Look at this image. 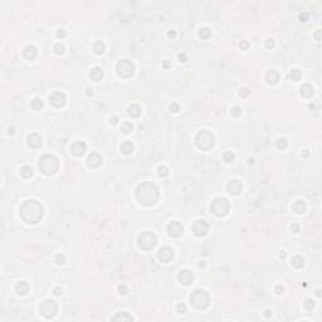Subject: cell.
Listing matches in <instances>:
<instances>
[{"mask_svg": "<svg viewBox=\"0 0 322 322\" xmlns=\"http://www.w3.org/2000/svg\"><path fill=\"white\" fill-rule=\"evenodd\" d=\"M159 196H160L159 189L154 183H149V181L142 183L136 189V198L138 203L145 206L154 205L159 200Z\"/></svg>", "mask_w": 322, "mask_h": 322, "instance_id": "obj_1", "label": "cell"}, {"mask_svg": "<svg viewBox=\"0 0 322 322\" xmlns=\"http://www.w3.org/2000/svg\"><path fill=\"white\" fill-rule=\"evenodd\" d=\"M20 218L28 224H35L43 218V208L35 200H27L19 209Z\"/></svg>", "mask_w": 322, "mask_h": 322, "instance_id": "obj_2", "label": "cell"}, {"mask_svg": "<svg viewBox=\"0 0 322 322\" xmlns=\"http://www.w3.org/2000/svg\"><path fill=\"white\" fill-rule=\"evenodd\" d=\"M39 170L47 175V176H51V175H54L58 169H59V160L54 156V155H43L40 159H39Z\"/></svg>", "mask_w": 322, "mask_h": 322, "instance_id": "obj_3", "label": "cell"}, {"mask_svg": "<svg viewBox=\"0 0 322 322\" xmlns=\"http://www.w3.org/2000/svg\"><path fill=\"white\" fill-rule=\"evenodd\" d=\"M190 302L198 310H204L209 306L210 302V297H209L208 292H205L204 289H195L192 291L190 295Z\"/></svg>", "mask_w": 322, "mask_h": 322, "instance_id": "obj_4", "label": "cell"}, {"mask_svg": "<svg viewBox=\"0 0 322 322\" xmlns=\"http://www.w3.org/2000/svg\"><path fill=\"white\" fill-rule=\"evenodd\" d=\"M214 135L209 131H199L195 136V143L200 150H210L214 146Z\"/></svg>", "mask_w": 322, "mask_h": 322, "instance_id": "obj_5", "label": "cell"}, {"mask_svg": "<svg viewBox=\"0 0 322 322\" xmlns=\"http://www.w3.org/2000/svg\"><path fill=\"white\" fill-rule=\"evenodd\" d=\"M230 209V204L225 198H217L210 204V210L217 217H225Z\"/></svg>", "mask_w": 322, "mask_h": 322, "instance_id": "obj_6", "label": "cell"}, {"mask_svg": "<svg viewBox=\"0 0 322 322\" xmlns=\"http://www.w3.org/2000/svg\"><path fill=\"white\" fill-rule=\"evenodd\" d=\"M156 242H157V238H156V235L154 233H151V232H142L138 235L137 244L143 250H151L156 246Z\"/></svg>", "mask_w": 322, "mask_h": 322, "instance_id": "obj_7", "label": "cell"}, {"mask_svg": "<svg viewBox=\"0 0 322 322\" xmlns=\"http://www.w3.org/2000/svg\"><path fill=\"white\" fill-rule=\"evenodd\" d=\"M116 72H117L118 77H121V78H130L135 73V66L131 60L122 59L117 63Z\"/></svg>", "mask_w": 322, "mask_h": 322, "instance_id": "obj_8", "label": "cell"}, {"mask_svg": "<svg viewBox=\"0 0 322 322\" xmlns=\"http://www.w3.org/2000/svg\"><path fill=\"white\" fill-rule=\"evenodd\" d=\"M39 312L45 318H53L57 315V312H58V307H57V304H56L54 301L45 299L39 306Z\"/></svg>", "mask_w": 322, "mask_h": 322, "instance_id": "obj_9", "label": "cell"}, {"mask_svg": "<svg viewBox=\"0 0 322 322\" xmlns=\"http://www.w3.org/2000/svg\"><path fill=\"white\" fill-rule=\"evenodd\" d=\"M183 225L179 223V221H170L167 224V234L172 238H178L183 234Z\"/></svg>", "mask_w": 322, "mask_h": 322, "instance_id": "obj_10", "label": "cell"}, {"mask_svg": "<svg viewBox=\"0 0 322 322\" xmlns=\"http://www.w3.org/2000/svg\"><path fill=\"white\" fill-rule=\"evenodd\" d=\"M209 225L206 221L204 220H196L194 224H192V232L196 237H204L208 233Z\"/></svg>", "mask_w": 322, "mask_h": 322, "instance_id": "obj_11", "label": "cell"}, {"mask_svg": "<svg viewBox=\"0 0 322 322\" xmlns=\"http://www.w3.org/2000/svg\"><path fill=\"white\" fill-rule=\"evenodd\" d=\"M49 102L54 106V107H62V106H64V103H66V96H64V93H62V92H53L52 94H51V97H49Z\"/></svg>", "mask_w": 322, "mask_h": 322, "instance_id": "obj_12", "label": "cell"}, {"mask_svg": "<svg viewBox=\"0 0 322 322\" xmlns=\"http://www.w3.org/2000/svg\"><path fill=\"white\" fill-rule=\"evenodd\" d=\"M172 255H174V253H172V249L170 247H163L157 253L159 259L163 263H169L172 259Z\"/></svg>", "mask_w": 322, "mask_h": 322, "instance_id": "obj_13", "label": "cell"}, {"mask_svg": "<svg viewBox=\"0 0 322 322\" xmlns=\"http://www.w3.org/2000/svg\"><path fill=\"white\" fill-rule=\"evenodd\" d=\"M87 165L92 169H97L102 165V156L97 152H92L88 157H87Z\"/></svg>", "mask_w": 322, "mask_h": 322, "instance_id": "obj_14", "label": "cell"}, {"mask_svg": "<svg viewBox=\"0 0 322 322\" xmlns=\"http://www.w3.org/2000/svg\"><path fill=\"white\" fill-rule=\"evenodd\" d=\"M71 151H72V154L74 156L79 157V156L85 155V152L87 151V146H86V143L83 141H76L71 146Z\"/></svg>", "mask_w": 322, "mask_h": 322, "instance_id": "obj_15", "label": "cell"}, {"mask_svg": "<svg viewBox=\"0 0 322 322\" xmlns=\"http://www.w3.org/2000/svg\"><path fill=\"white\" fill-rule=\"evenodd\" d=\"M227 189H228V191L230 192V194L238 195V194H240V191L243 190V185H242V183H240L239 180L233 179V180H230V181L228 183Z\"/></svg>", "mask_w": 322, "mask_h": 322, "instance_id": "obj_16", "label": "cell"}, {"mask_svg": "<svg viewBox=\"0 0 322 322\" xmlns=\"http://www.w3.org/2000/svg\"><path fill=\"white\" fill-rule=\"evenodd\" d=\"M42 136L38 135V134H33L28 137V146L31 147V149H39L42 146Z\"/></svg>", "mask_w": 322, "mask_h": 322, "instance_id": "obj_17", "label": "cell"}, {"mask_svg": "<svg viewBox=\"0 0 322 322\" xmlns=\"http://www.w3.org/2000/svg\"><path fill=\"white\" fill-rule=\"evenodd\" d=\"M192 279H194V276H192V273L188 269H184V270H180L179 273V281L184 284V286H189L191 284Z\"/></svg>", "mask_w": 322, "mask_h": 322, "instance_id": "obj_18", "label": "cell"}, {"mask_svg": "<svg viewBox=\"0 0 322 322\" xmlns=\"http://www.w3.org/2000/svg\"><path fill=\"white\" fill-rule=\"evenodd\" d=\"M37 54H38V51H37V48L34 45H27L24 48V51H23V57L25 59H28V60L35 59Z\"/></svg>", "mask_w": 322, "mask_h": 322, "instance_id": "obj_19", "label": "cell"}, {"mask_svg": "<svg viewBox=\"0 0 322 322\" xmlns=\"http://www.w3.org/2000/svg\"><path fill=\"white\" fill-rule=\"evenodd\" d=\"M266 80H267L268 85H272V86H273V85H277L278 80H279V74H278V72L275 71V69L268 71V72L266 73Z\"/></svg>", "mask_w": 322, "mask_h": 322, "instance_id": "obj_20", "label": "cell"}, {"mask_svg": "<svg viewBox=\"0 0 322 322\" xmlns=\"http://www.w3.org/2000/svg\"><path fill=\"white\" fill-rule=\"evenodd\" d=\"M15 291H17V293L20 295V296H25L29 292V284L25 281H20V282H18L17 286H15Z\"/></svg>", "mask_w": 322, "mask_h": 322, "instance_id": "obj_21", "label": "cell"}, {"mask_svg": "<svg viewBox=\"0 0 322 322\" xmlns=\"http://www.w3.org/2000/svg\"><path fill=\"white\" fill-rule=\"evenodd\" d=\"M102 77H103V72H102V69H101L100 67H94V68L91 69V72H89V78H91L92 80H94V82H98V80L102 79Z\"/></svg>", "mask_w": 322, "mask_h": 322, "instance_id": "obj_22", "label": "cell"}, {"mask_svg": "<svg viewBox=\"0 0 322 322\" xmlns=\"http://www.w3.org/2000/svg\"><path fill=\"white\" fill-rule=\"evenodd\" d=\"M120 150L123 155H131L134 152V145L131 141H123L120 146Z\"/></svg>", "mask_w": 322, "mask_h": 322, "instance_id": "obj_23", "label": "cell"}, {"mask_svg": "<svg viewBox=\"0 0 322 322\" xmlns=\"http://www.w3.org/2000/svg\"><path fill=\"white\" fill-rule=\"evenodd\" d=\"M299 92H301V94L303 96V97H306V98H310V97H312V94H313V87L311 86V85H303L301 88H299Z\"/></svg>", "mask_w": 322, "mask_h": 322, "instance_id": "obj_24", "label": "cell"}, {"mask_svg": "<svg viewBox=\"0 0 322 322\" xmlns=\"http://www.w3.org/2000/svg\"><path fill=\"white\" fill-rule=\"evenodd\" d=\"M292 209H293V212L297 213V214H303V213L306 212V204H304V201H302V200H297V201L292 205Z\"/></svg>", "mask_w": 322, "mask_h": 322, "instance_id": "obj_25", "label": "cell"}, {"mask_svg": "<svg viewBox=\"0 0 322 322\" xmlns=\"http://www.w3.org/2000/svg\"><path fill=\"white\" fill-rule=\"evenodd\" d=\"M127 112H128V115H130L131 117L136 118V117H138L141 115V107L138 105H131V106H128Z\"/></svg>", "mask_w": 322, "mask_h": 322, "instance_id": "obj_26", "label": "cell"}, {"mask_svg": "<svg viewBox=\"0 0 322 322\" xmlns=\"http://www.w3.org/2000/svg\"><path fill=\"white\" fill-rule=\"evenodd\" d=\"M93 51H94L96 54H102V53H105V51H106V44H105L103 42H101V40L96 42V43L93 44Z\"/></svg>", "mask_w": 322, "mask_h": 322, "instance_id": "obj_27", "label": "cell"}, {"mask_svg": "<svg viewBox=\"0 0 322 322\" xmlns=\"http://www.w3.org/2000/svg\"><path fill=\"white\" fill-rule=\"evenodd\" d=\"M291 263H292L293 267H296V268H301V267H303V264H304V259L302 258L301 255H295V257H292Z\"/></svg>", "mask_w": 322, "mask_h": 322, "instance_id": "obj_28", "label": "cell"}, {"mask_svg": "<svg viewBox=\"0 0 322 322\" xmlns=\"http://www.w3.org/2000/svg\"><path fill=\"white\" fill-rule=\"evenodd\" d=\"M114 321H132V317L128 315L127 312H120V313H117L114 318H112Z\"/></svg>", "mask_w": 322, "mask_h": 322, "instance_id": "obj_29", "label": "cell"}, {"mask_svg": "<svg viewBox=\"0 0 322 322\" xmlns=\"http://www.w3.org/2000/svg\"><path fill=\"white\" fill-rule=\"evenodd\" d=\"M20 175L23 176L24 179H29V178L33 176V170H31L30 166H23L20 169Z\"/></svg>", "mask_w": 322, "mask_h": 322, "instance_id": "obj_30", "label": "cell"}, {"mask_svg": "<svg viewBox=\"0 0 322 322\" xmlns=\"http://www.w3.org/2000/svg\"><path fill=\"white\" fill-rule=\"evenodd\" d=\"M132 130H134V125L131 122H128V121L123 122L122 126H121V131L123 134H130V132H132Z\"/></svg>", "mask_w": 322, "mask_h": 322, "instance_id": "obj_31", "label": "cell"}, {"mask_svg": "<svg viewBox=\"0 0 322 322\" xmlns=\"http://www.w3.org/2000/svg\"><path fill=\"white\" fill-rule=\"evenodd\" d=\"M30 105H31V108L35 109V111H39V109L43 108V101H42V98H34L33 101H31Z\"/></svg>", "mask_w": 322, "mask_h": 322, "instance_id": "obj_32", "label": "cell"}, {"mask_svg": "<svg viewBox=\"0 0 322 322\" xmlns=\"http://www.w3.org/2000/svg\"><path fill=\"white\" fill-rule=\"evenodd\" d=\"M199 35H200L203 39H208V38L212 37V30L209 29V28H200Z\"/></svg>", "mask_w": 322, "mask_h": 322, "instance_id": "obj_33", "label": "cell"}, {"mask_svg": "<svg viewBox=\"0 0 322 322\" xmlns=\"http://www.w3.org/2000/svg\"><path fill=\"white\" fill-rule=\"evenodd\" d=\"M276 145H277V147H278V149H281V150H284V149H287V146H288V142H287V140H286V138H283V137H279V138L277 140Z\"/></svg>", "mask_w": 322, "mask_h": 322, "instance_id": "obj_34", "label": "cell"}, {"mask_svg": "<svg viewBox=\"0 0 322 322\" xmlns=\"http://www.w3.org/2000/svg\"><path fill=\"white\" fill-rule=\"evenodd\" d=\"M234 159H235V155L232 151H227L224 154V161H225V163L230 164V163H233V161H234Z\"/></svg>", "mask_w": 322, "mask_h": 322, "instance_id": "obj_35", "label": "cell"}, {"mask_svg": "<svg viewBox=\"0 0 322 322\" xmlns=\"http://www.w3.org/2000/svg\"><path fill=\"white\" fill-rule=\"evenodd\" d=\"M157 174L160 178H166V176H169V169L166 166H160L157 169Z\"/></svg>", "mask_w": 322, "mask_h": 322, "instance_id": "obj_36", "label": "cell"}, {"mask_svg": "<svg viewBox=\"0 0 322 322\" xmlns=\"http://www.w3.org/2000/svg\"><path fill=\"white\" fill-rule=\"evenodd\" d=\"M291 79L292 80H295V82H297V80H299V78H301V72L298 71V69H292L291 71Z\"/></svg>", "mask_w": 322, "mask_h": 322, "instance_id": "obj_37", "label": "cell"}, {"mask_svg": "<svg viewBox=\"0 0 322 322\" xmlns=\"http://www.w3.org/2000/svg\"><path fill=\"white\" fill-rule=\"evenodd\" d=\"M53 49H54L56 54H63V53H64V45L60 44V43H57V44L54 45Z\"/></svg>", "mask_w": 322, "mask_h": 322, "instance_id": "obj_38", "label": "cell"}, {"mask_svg": "<svg viewBox=\"0 0 322 322\" xmlns=\"http://www.w3.org/2000/svg\"><path fill=\"white\" fill-rule=\"evenodd\" d=\"M315 307V303L312 299H306L304 301V308L307 311H312V308Z\"/></svg>", "mask_w": 322, "mask_h": 322, "instance_id": "obj_39", "label": "cell"}, {"mask_svg": "<svg viewBox=\"0 0 322 322\" xmlns=\"http://www.w3.org/2000/svg\"><path fill=\"white\" fill-rule=\"evenodd\" d=\"M54 261H56V263H57V264H63L64 262H66V257H64L63 254H60V253H58V254L56 255Z\"/></svg>", "mask_w": 322, "mask_h": 322, "instance_id": "obj_40", "label": "cell"}, {"mask_svg": "<svg viewBox=\"0 0 322 322\" xmlns=\"http://www.w3.org/2000/svg\"><path fill=\"white\" fill-rule=\"evenodd\" d=\"M176 311H178V313H185V312H186V306H185V303H179L178 306H176Z\"/></svg>", "mask_w": 322, "mask_h": 322, "instance_id": "obj_41", "label": "cell"}, {"mask_svg": "<svg viewBox=\"0 0 322 322\" xmlns=\"http://www.w3.org/2000/svg\"><path fill=\"white\" fill-rule=\"evenodd\" d=\"M232 115L235 116V117H239V116L242 115V109H240L239 107H233V108H232Z\"/></svg>", "mask_w": 322, "mask_h": 322, "instance_id": "obj_42", "label": "cell"}, {"mask_svg": "<svg viewBox=\"0 0 322 322\" xmlns=\"http://www.w3.org/2000/svg\"><path fill=\"white\" fill-rule=\"evenodd\" d=\"M249 93H250L249 88H242V89H240V92H239V94L242 96V97H248V96H249Z\"/></svg>", "mask_w": 322, "mask_h": 322, "instance_id": "obj_43", "label": "cell"}, {"mask_svg": "<svg viewBox=\"0 0 322 322\" xmlns=\"http://www.w3.org/2000/svg\"><path fill=\"white\" fill-rule=\"evenodd\" d=\"M170 111H171V112H175V114H176V112H179V111H180V106H179L178 103H171V106H170Z\"/></svg>", "mask_w": 322, "mask_h": 322, "instance_id": "obj_44", "label": "cell"}, {"mask_svg": "<svg viewBox=\"0 0 322 322\" xmlns=\"http://www.w3.org/2000/svg\"><path fill=\"white\" fill-rule=\"evenodd\" d=\"M118 291H120L121 295H126V293L128 292V288H127L125 284H121V286L118 287Z\"/></svg>", "mask_w": 322, "mask_h": 322, "instance_id": "obj_45", "label": "cell"}, {"mask_svg": "<svg viewBox=\"0 0 322 322\" xmlns=\"http://www.w3.org/2000/svg\"><path fill=\"white\" fill-rule=\"evenodd\" d=\"M66 37V30L64 29H58L57 30V38H64Z\"/></svg>", "mask_w": 322, "mask_h": 322, "instance_id": "obj_46", "label": "cell"}, {"mask_svg": "<svg viewBox=\"0 0 322 322\" xmlns=\"http://www.w3.org/2000/svg\"><path fill=\"white\" fill-rule=\"evenodd\" d=\"M275 291H276V293H277V295H282V293H283V291H284V288H283L281 284H277V286L275 287Z\"/></svg>", "mask_w": 322, "mask_h": 322, "instance_id": "obj_47", "label": "cell"}, {"mask_svg": "<svg viewBox=\"0 0 322 322\" xmlns=\"http://www.w3.org/2000/svg\"><path fill=\"white\" fill-rule=\"evenodd\" d=\"M266 47L269 48V49H270V48H273V47H275V40H273V39H268V40L266 42Z\"/></svg>", "mask_w": 322, "mask_h": 322, "instance_id": "obj_48", "label": "cell"}, {"mask_svg": "<svg viewBox=\"0 0 322 322\" xmlns=\"http://www.w3.org/2000/svg\"><path fill=\"white\" fill-rule=\"evenodd\" d=\"M248 47H249V43H248V42H246V40L240 43V48H242V51H247V49H248Z\"/></svg>", "mask_w": 322, "mask_h": 322, "instance_id": "obj_49", "label": "cell"}, {"mask_svg": "<svg viewBox=\"0 0 322 322\" xmlns=\"http://www.w3.org/2000/svg\"><path fill=\"white\" fill-rule=\"evenodd\" d=\"M53 293H54V296H57V297H59L60 295H62V289L59 288V287H56L54 289H53Z\"/></svg>", "mask_w": 322, "mask_h": 322, "instance_id": "obj_50", "label": "cell"}, {"mask_svg": "<svg viewBox=\"0 0 322 322\" xmlns=\"http://www.w3.org/2000/svg\"><path fill=\"white\" fill-rule=\"evenodd\" d=\"M291 230H292L293 233H298V232H299V225H298V224H292Z\"/></svg>", "mask_w": 322, "mask_h": 322, "instance_id": "obj_51", "label": "cell"}, {"mask_svg": "<svg viewBox=\"0 0 322 322\" xmlns=\"http://www.w3.org/2000/svg\"><path fill=\"white\" fill-rule=\"evenodd\" d=\"M307 18H308V14H307V13H302V14L299 15V20H301V22H306V20H307Z\"/></svg>", "mask_w": 322, "mask_h": 322, "instance_id": "obj_52", "label": "cell"}, {"mask_svg": "<svg viewBox=\"0 0 322 322\" xmlns=\"http://www.w3.org/2000/svg\"><path fill=\"white\" fill-rule=\"evenodd\" d=\"M179 60H180V62H183V63H184V62H186V60H188V57H186V54H185V53H180V54H179Z\"/></svg>", "mask_w": 322, "mask_h": 322, "instance_id": "obj_53", "label": "cell"}, {"mask_svg": "<svg viewBox=\"0 0 322 322\" xmlns=\"http://www.w3.org/2000/svg\"><path fill=\"white\" fill-rule=\"evenodd\" d=\"M109 122H111L112 125H117V123H118V117L114 116V117H112V118H109Z\"/></svg>", "mask_w": 322, "mask_h": 322, "instance_id": "obj_54", "label": "cell"}, {"mask_svg": "<svg viewBox=\"0 0 322 322\" xmlns=\"http://www.w3.org/2000/svg\"><path fill=\"white\" fill-rule=\"evenodd\" d=\"M167 37H169L170 39H175V37H176V33H175L174 30H171V31H169V33H167Z\"/></svg>", "mask_w": 322, "mask_h": 322, "instance_id": "obj_55", "label": "cell"}, {"mask_svg": "<svg viewBox=\"0 0 322 322\" xmlns=\"http://www.w3.org/2000/svg\"><path fill=\"white\" fill-rule=\"evenodd\" d=\"M92 94H93V89L92 88H87L86 89V96H87V97H91Z\"/></svg>", "mask_w": 322, "mask_h": 322, "instance_id": "obj_56", "label": "cell"}, {"mask_svg": "<svg viewBox=\"0 0 322 322\" xmlns=\"http://www.w3.org/2000/svg\"><path fill=\"white\" fill-rule=\"evenodd\" d=\"M279 258H282V259L286 258V252H284V250H281V252H279Z\"/></svg>", "mask_w": 322, "mask_h": 322, "instance_id": "obj_57", "label": "cell"}, {"mask_svg": "<svg viewBox=\"0 0 322 322\" xmlns=\"http://www.w3.org/2000/svg\"><path fill=\"white\" fill-rule=\"evenodd\" d=\"M320 34H321V30L318 29V30H317V33H316V39H317V40H321V37H320Z\"/></svg>", "mask_w": 322, "mask_h": 322, "instance_id": "obj_58", "label": "cell"}, {"mask_svg": "<svg viewBox=\"0 0 322 322\" xmlns=\"http://www.w3.org/2000/svg\"><path fill=\"white\" fill-rule=\"evenodd\" d=\"M14 128H9V135H14Z\"/></svg>", "mask_w": 322, "mask_h": 322, "instance_id": "obj_59", "label": "cell"}, {"mask_svg": "<svg viewBox=\"0 0 322 322\" xmlns=\"http://www.w3.org/2000/svg\"><path fill=\"white\" fill-rule=\"evenodd\" d=\"M303 156H304V157H307V156H308V151H307V150H304V151H303Z\"/></svg>", "mask_w": 322, "mask_h": 322, "instance_id": "obj_60", "label": "cell"}, {"mask_svg": "<svg viewBox=\"0 0 322 322\" xmlns=\"http://www.w3.org/2000/svg\"><path fill=\"white\" fill-rule=\"evenodd\" d=\"M267 313H266V317H270V315H272V312L270 311H266Z\"/></svg>", "mask_w": 322, "mask_h": 322, "instance_id": "obj_61", "label": "cell"}, {"mask_svg": "<svg viewBox=\"0 0 322 322\" xmlns=\"http://www.w3.org/2000/svg\"><path fill=\"white\" fill-rule=\"evenodd\" d=\"M248 163H249V164H253V163H254V159H248Z\"/></svg>", "mask_w": 322, "mask_h": 322, "instance_id": "obj_62", "label": "cell"}, {"mask_svg": "<svg viewBox=\"0 0 322 322\" xmlns=\"http://www.w3.org/2000/svg\"><path fill=\"white\" fill-rule=\"evenodd\" d=\"M316 292H317V296H318V297H321V291H320V289H317Z\"/></svg>", "mask_w": 322, "mask_h": 322, "instance_id": "obj_63", "label": "cell"}, {"mask_svg": "<svg viewBox=\"0 0 322 322\" xmlns=\"http://www.w3.org/2000/svg\"><path fill=\"white\" fill-rule=\"evenodd\" d=\"M204 266H205V264H204L203 262H200V263H199V267H200V268H201V267H204Z\"/></svg>", "mask_w": 322, "mask_h": 322, "instance_id": "obj_64", "label": "cell"}]
</instances>
